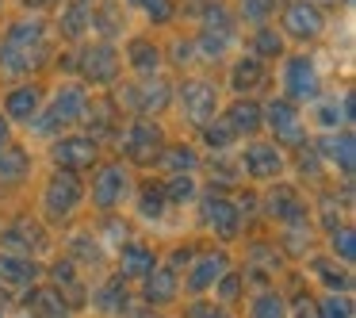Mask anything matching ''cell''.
I'll list each match as a JSON object with an SVG mask.
<instances>
[{
    "label": "cell",
    "instance_id": "1",
    "mask_svg": "<svg viewBox=\"0 0 356 318\" xmlns=\"http://www.w3.org/2000/svg\"><path fill=\"white\" fill-rule=\"evenodd\" d=\"M85 200V184L77 180V173L58 169L54 177L47 180V192H42V211H47L50 223H62L77 211V203Z\"/></svg>",
    "mask_w": 356,
    "mask_h": 318
},
{
    "label": "cell",
    "instance_id": "2",
    "mask_svg": "<svg viewBox=\"0 0 356 318\" xmlns=\"http://www.w3.org/2000/svg\"><path fill=\"white\" fill-rule=\"evenodd\" d=\"M85 104H88V96H85V88H81V85H62V88H58V96L50 100V108L39 116L35 131H39V134H54V131H62V127L77 123V119H85Z\"/></svg>",
    "mask_w": 356,
    "mask_h": 318
},
{
    "label": "cell",
    "instance_id": "3",
    "mask_svg": "<svg viewBox=\"0 0 356 318\" xmlns=\"http://www.w3.org/2000/svg\"><path fill=\"white\" fill-rule=\"evenodd\" d=\"M172 100V85L165 77H149L146 85H123L115 96L119 108H131L134 116H149V111H165Z\"/></svg>",
    "mask_w": 356,
    "mask_h": 318
},
{
    "label": "cell",
    "instance_id": "4",
    "mask_svg": "<svg viewBox=\"0 0 356 318\" xmlns=\"http://www.w3.org/2000/svg\"><path fill=\"white\" fill-rule=\"evenodd\" d=\"M165 150V134L154 119H134L123 134V154L138 165H154L157 154Z\"/></svg>",
    "mask_w": 356,
    "mask_h": 318
},
{
    "label": "cell",
    "instance_id": "5",
    "mask_svg": "<svg viewBox=\"0 0 356 318\" xmlns=\"http://www.w3.org/2000/svg\"><path fill=\"white\" fill-rule=\"evenodd\" d=\"M180 108H184V119L192 127H207L215 119V108H218V93L211 81H184L180 85Z\"/></svg>",
    "mask_w": 356,
    "mask_h": 318
},
{
    "label": "cell",
    "instance_id": "6",
    "mask_svg": "<svg viewBox=\"0 0 356 318\" xmlns=\"http://www.w3.org/2000/svg\"><path fill=\"white\" fill-rule=\"evenodd\" d=\"M261 119L272 127L276 142H287V146H307V131H302L299 108L291 100H272L268 108H261Z\"/></svg>",
    "mask_w": 356,
    "mask_h": 318
},
{
    "label": "cell",
    "instance_id": "7",
    "mask_svg": "<svg viewBox=\"0 0 356 318\" xmlns=\"http://www.w3.org/2000/svg\"><path fill=\"white\" fill-rule=\"evenodd\" d=\"M284 88H287L284 100H291V104L295 100L314 104L318 100V88H322L314 62H310V58H287V65H284Z\"/></svg>",
    "mask_w": 356,
    "mask_h": 318
},
{
    "label": "cell",
    "instance_id": "8",
    "mask_svg": "<svg viewBox=\"0 0 356 318\" xmlns=\"http://www.w3.org/2000/svg\"><path fill=\"white\" fill-rule=\"evenodd\" d=\"M96 138L92 134H70V138H58L54 150H50V157H54L58 169L65 173H77V169H88V165L96 161Z\"/></svg>",
    "mask_w": 356,
    "mask_h": 318
},
{
    "label": "cell",
    "instance_id": "9",
    "mask_svg": "<svg viewBox=\"0 0 356 318\" xmlns=\"http://www.w3.org/2000/svg\"><path fill=\"white\" fill-rule=\"evenodd\" d=\"M127 192H131V177H127L123 165H104V169L96 173V180H92V203L100 211H115L119 203L127 200Z\"/></svg>",
    "mask_w": 356,
    "mask_h": 318
},
{
    "label": "cell",
    "instance_id": "10",
    "mask_svg": "<svg viewBox=\"0 0 356 318\" xmlns=\"http://www.w3.org/2000/svg\"><path fill=\"white\" fill-rule=\"evenodd\" d=\"M81 73H85V81H92V85H111V81L119 77V50L111 47V42H96V47H88L85 54H81Z\"/></svg>",
    "mask_w": 356,
    "mask_h": 318
},
{
    "label": "cell",
    "instance_id": "11",
    "mask_svg": "<svg viewBox=\"0 0 356 318\" xmlns=\"http://www.w3.org/2000/svg\"><path fill=\"white\" fill-rule=\"evenodd\" d=\"M0 246L8 249V253H16V257H31L35 249L47 246V234H42V226L31 223V218H16L12 226L0 230Z\"/></svg>",
    "mask_w": 356,
    "mask_h": 318
},
{
    "label": "cell",
    "instance_id": "12",
    "mask_svg": "<svg viewBox=\"0 0 356 318\" xmlns=\"http://www.w3.org/2000/svg\"><path fill=\"white\" fill-rule=\"evenodd\" d=\"M226 272H230V257H226L222 249H211V253L195 257L192 272H188V292H192V295L207 292V287H215Z\"/></svg>",
    "mask_w": 356,
    "mask_h": 318
},
{
    "label": "cell",
    "instance_id": "13",
    "mask_svg": "<svg viewBox=\"0 0 356 318\" xmlns=\"http://www.w3.org/2000/svg\"><path fill=\"white\" fill-rule=\"evenodd\" d=\"M284 27H287V35L291 39H318L322 35V27H325V19H322V12L314 8V4H307V0H295V4H287V12H284Z\"/></svg>",
    "mask_w": 356,
    "mask_h": 318
},
{
    "label": "cell",
    "instance_id": "14",
    "mask_svg": "<svg viewBox=\"0 0 356 318\" xmlns=\"http://www.w3.org/2000/svg\"><path fill=\"white\" fill-rule=\"evenodd\" d=\"M241 165H245V173L253 180H272L284 169V157H280L276 142H253V146L245 150V157H241Z\"/></svg>",
    "mask_w": 356,
    "mask_h": 318
},
{
    "label": "cell",
    "instance_id": "15",
    "mask_svg": "<svg viewBox=\"0 0 356 318\" xmlns=\"http://www.w3.org/2000/svg\"><path fill=\"white\" fill-rule=\"evenodd\" d=\"M238 218H241V211L234 207L226 196L211 192L207 200H203V223H207L218 238H234V234H238Z\"/></svg>",
    "mask_w": 356,
    "mask_h": 318
},
{
    "label": "cell",
    "instance_id": "16",
    "mask_svg": "<svg viewBox=\"0 0 356 318\" xmlns=\"http://www.w3.org/2000/svg\"><path fill=\"white\" fill-rule=\"evenodd\" d=\"M157 269V257L146 241H127L119 249V280H146Z\"/></svg>",
    "mask_w": 356,
    "mask_h": 318
},
{
    "label": "cell",
    "instance_id": "17",
    "mask_svg": "<svg viewBox=\"0 0 356 318\" xmlns=\"http://www.w3.org/2000/svg\"><path fill=\"white\" fill-rule=\"evenodd\" d=\"M264 211H268L272 218H280L284 226L307 223V207H302L299 192H295V188H287V184L272 188V192H268V200H264Z\"/></svg>",
    "mask_w": 356,
    "mask_h": 318
},
{
    "label": "cell",
    "instance_id": "18",
    "mask_svg": "<svg viewBox=\"0 0 356 318\" xmlns=\"http://www.w3.org/2000/svg\"><path fill=\"white\" fill-rule=\"evenodd\" d=\"M353 134L348 131H330L322 138V150H318V157H322V161H330V165H337L341 173H345V177H353V165H356V154H353Z\"/></svg>",
    "mask_w": 356,
    "mask_h": 318
},
{
    "label": "cell",
    "instance_id": "19",
    "mask_svg": "<svg viewBox=\"0 0 356 318\" xmlns=\"http://www.w3.org/2000/svg\"><path fill=\"white\" fill-rule=\"evenodd\" d=\"M142 299L149 307H165V303L177 299V272L172 269H154L146 280H142Z\"/></svg>",
    "mask_w": 356,
    "mask_h": 318
},
{
    "label": "cell",
    "instance_id": "20",
    "mask_svg": "<svg viewBox=\"0 0 356 318\" xmlns=\"http://www.w3.org/2000/svg\"><path fill=\"white\" fill-rule=\"evenodd\" d=\"M39 104H42V88L39 85H19V88H12V93L4 96V111H8V119H24V123L35 119Z\"/></svg>",
    "mask_w": 356,
    "mask_h": 318
},
{
    "label": "cell",
    "instance_id": "21",
    "mask_svg": "<svg viewBox=\"0 0 356 318\" xmlns=\"http://www.w3.org/2000/svg\"><path fill=\"white\" fill-rule=\"evenodd\" d=\"M222 123L234 131V138H238V134H257V131H261V123H264V119H261V104H253V100H234Z\"/></svg>",
    "mask_w": 356,
    "mask_h": 318
},
{
    "label": "cell",
    "instance_id": "22",
    "mask_svg": "<svg viewBox=\"0 0 356 318\" xmlns=\"http://www.w3.org/2000/svg\"><path fill=\"white\" fill-rule=\"evenodd\" d=\"M127 62H131V70H138L142 77H157V70H161V50L149 39H131L127 42Z\"/></svg>",
    "mask_w": 356,
    "mask_h": 318
},
{
    "label": "cell",
    "instance_id": "23",
    "mask_svg": "<svg viewBox=\"0 0 356 318\" xmlns=\"http://www.w3.org/2000/svg\"><path fill=\"white\" fill-rule=\"evenodd\" d=\"M35 276H39V269H35L31 257L0 253V284H8V287H24V284H31Z\"/></svg>",
    "mask_w": 356,
    "mask_h": 318
},
{
    "label": "cell",
    "instance_id": "24",
    "mask_svg": "<svg viewBox=\"0 0 356 318\" xmlns=\"http://www.w3.org/2000/svg\"><path fill=\"white\" fill-rule=\"evenodd\" d=\"M42 39H47L42 19H19V24H12L8 35H4V42H8V47H19V50H47Z\"/></svg>",
    "mask_w": 356,
    "mask_h": 318
},
{
    "label": "cell",
    "instance_id": "25",
    "mask_svg": "<svg viewBox=\"0 0 356 318\" xmlns=\"http://www.w3.org/2000/svg\"><path fill=\"white\" fill-rule=\"evenodd\" d=\"M47 50H19V47H8V42H0V70L4 73H31L35 65L42 62Z\"/></svg>",
    "mask_w": 356,
    "mask_h": 318
},
{
    "label": "cell",
    "instance_id": "26",
    "mask_svg": "<svg viewBox=\"0 0 356 318\" xmlns=\"http://www.w3.org/2000/svg\"><path fill=\"white\" fill-rule=\"evenodd\" d=\"M50 276H54L58 292H62V303H70V307H81V303H85V287L77 284L73 261H58L54 269H50Z\"/></svg>",
    "mask_w": 356,
    "mask_h": 318
},
{
    "label": "cell",
    "instance_id": "27",
    "mask_svg": "<svg viewBox=\"0 0 356 318\" xmlns=\"http://www.w3.org/2000/svg\"><path fill=\"white\" fill-rule=\"evenodd\" d=\"M92 27V0H73L62 12V35L65 39H81Z\"/></svg>",
    "mask_w": 356,
    "mask_h": 318
},
{
    "label": "cell",
    "instance_id": "28",
    "mask_svg": "<svg viewBox=\"0 0 356 318\" xmlns=\"http://www.w3.org/2000/svg\"><path fill=\"white\" fill-rule=\"evenodd\" d=\"M92 303H96V310H104V315H119V310H127V284L123 280H108V284H100L96 287V295H92Z\"/></svg>",
    "mask_w": 356,
    "mask_h": 318
},
{
    "label": "cell",
    "instance_id": "29",
    "mask_svg": "<svg viewBox=\"0 0 356 318\" xmlns=\"http://www.w3.org/2000/svg\"><path fill=\"white\" fill-rule=\"evenodd\" d=\"M264 81V62L261 58H241L230 70V88L234 93H245V88H257Z\"/></svg>",
    "mask_w": 356,
    "mask_h": 318
},
{
    "label": "cell",
    "instance_id": "30",
    "mask_svg": "<svg viewBox=\"0 0 356 318\" xmlns=\"http://www.w3.org/2000/svg\"><path fill=\"white\" fill-rule=\"evenodd\" d=\"M157 165L169 169V177H177V173H192L195 165H200V157H195L192 146H165L161 154H157Z\"/></svg>",
    "mask_w": 356,
    "mask_h": 318
},
{
    "label": "cell",
    "instance_id": "31",
    "mask_svg": "<svg viewBox=\"0 0 356 318\" xmlns=\"http://www.w3.org/2000/svg\"><path fill=\"white\" fill-rule=\"evenodd\" d=\"M24 303H27V307H31L39 318H70V307L62 303V295H58V292H47V287L31 292Z\"/></svg>",
    "mask_w": 356,
    "mask_h": 318
},
{
    "label": "cell",
    "instance_id": "32",
    "mask_svg": "<svg viewBox=\"0 0 356 318\" xmlns=\"http://www.w3.org/2000/svg\"><path fill=\"white\" fill-rule=\"evenodd\" d=\"M27 169H31V157L24 154V150H16V146H4L0 150V180H24L27 177Z\"/></svg>",
    "mask_w": 356,
    "mask_h": 318
},
{
    "label": "cell",
    "instance_id": "33",
    "mask_svg": "<svg viewBox=\"0 0 356 318\" xmlns=\"http://www.w3.org/2000/svg\"><path fill=\"white\" fill-rule=\"evenodd\" d=\"M161 196L165 203H188L195 196V177L192 173H177V177L161 180Z\"/></svg>",
    "mask_w": 356,
    "mask_h": 318
},
{
    "label": "cell",
    "instance_id": "34",
    "mask_svg": "<svg viewBox=\"0 0 356 318\" xmlns=\"http://www.w3.org/2000/svg\"><path fill=\"white\" fill-rule=\"evenodd\" d=\"M310 269H314L318 280H322L325 287H333V292H345V287H348V272L341 269V264H333L330 257H314V261H310Z\"/></svg>",
    "mask_w": 356,
    "mask_h": 318
},
{
    "label": "cell",
    "instance_id": "35",
    "mask_svg": "<svg viewBox=\"0 0 356 318\" xmlns=\"http://www.w3.org/2000/svg\"><path fill=\"white\" fill-rule=\"evenodd\" d=\"M230 42H234V35H215V31H203L200 39H195V47L192 50H200V58H207V62H218V58L230 50Z\"/></svg>",
    "mask_w": 356,
    "mask_h": 318
},
{
    "label": "cell",
    "instance_id": "36",
    "mask_svg": "<svg viewBox=\"0 0 356 318\" xmlns=\"http://www.w3.org/2000/svg\"><path fill=\"white\" fill-rule=\"evenodd\" d=\"M85 116H88V127L96 123V131H100V134H111V131H115V104H111V100L85 104Z\"/></svg>",
    "mask_w": 356,
    "mask_h": 318
},
{
    "label": "cell",
    "instance_id": "37",
    "mask_svg": "<svg viewBox=\"0 0 356 318\" xmlns=\"http://www.w3.org/2000/svg\"><path fill=\"white\" fill-rule=\"evenodd\" d=\"M203 31H215V35H234V16L226 12V4L211 0L207 12H203Z\"/></svg>",
    "mask_w": 356,
    "mask_h": 318
},
{
    "label": "cell",
    "instance_id": "38",
    "mask_svg": "<svg viewBox=\"0 0 356 318\" xmlns=\"http://www.w3.org/2000/svg\"><path fill=\"white\" fill-rule=\"evenodd\" d=\"M253 58H280V50H284V39H280L276 27H257L253 35Z\"/></svg>",
    "mask_w": 356,
    "mask_h": 318
},
{
    "label": "cell",
    "instance_id": "39",
    "mask_svg": "<svg viewBox=\"0 0 356 318\" xmlns=\"http://www.w3.org/2000/svg\"><path fill=\"white\" fill-rule=\"evenodd\" d=\"M249 318H287V307H284V299H280L276 292H261V295L253 299Z\"/></svg>",
    "mask_w": 356,
    "mask_h": 318
},
{
    "label": "cell",
    "instance_id": "40",
    "mask_svg": "<svg viewBox=\"0 0 356 318\" xmlns=\"http://www.w3.org/2000/svg\"><path fill=\"white\" fill-rule=\"evenodd\" d=\"M165 196H161V184H146L142 188V196H138V211H142V218H161L165 215Z\"/></svg>",
    "mask_w": 356,
    "mask_h": 318
},
{
    "label": "cell",
    "instance_id": "41",
    "mask_svg": "<svg viewBox=\"0 0 356 318\" xmlns=\"http://www.w3.org/2000/svg\"><path fill=\"white\" fill-rule=\"evenodd\" d=\"M356 234H353V226H337V230H330V249H333V257H341V261H353L356 257Z\"/></svg>",
    "mask_w": 356,
    "mask_h": 318
},
{
    "label": "cell",
    "instance_id": "42",
    "mask_svg": "<svg viewBox=\"0 0 356 318\" xmlns=\"http://www.w3.org/2000/svg\"><path fill=\"white\" fill-rule=\"evenodd\" d=\"M314 315H318V318H353V303H348L345 295L330 292V295H325V299L314 307Z\"/></svg>",
    "mask_w": 356,
    "mask_h": 318
},
{
    "label": "cell",
    "instance_id": "43",
    "mask_svg": "<svg viewBox=\"0 0 356 318\" xmlns=\"http://www.w3.org/2000/svg\"><path fill=\"white\" fill-rule=\"evenodd\" d=\"M119 16H123V12H119V4H104V8H92V27H96L100 35H108V39H111V35L123 27V24H119Z\"/></svg>",
    "mask_w": 356,
    "mask_h": 318
},
{
    "label": "cell",
    "instance_id": "44",
    "mask_svg": "<svg viewBox=\"0 0 356 318\" xmlns=\"http://www.w3.org/2000/svg\"><path fill=\"white\" fill-rule=\"evenodd\" d=\"M314 119H318V127H325V131H337V123H345L337 100H314Z\"/></svg>",
    "mask_w": 356,
    "mask_h": 318
},
{
    "label": "cell",
    "instance_id": "45",
    "mask_svg": "<svg viewBox=\"0 0 356 318\" xmlns=\"http://www.w3.org/2000/svg\"><path fill=\"white\" fill-rule=\"evenodd\" d=\"M203 142H207L211 150H230V142H234V131L218 119V123H207L203 127Z\"/></svg>",
    "mask_w": 356,
    "mask_h": 318
},
{
    "label": "cell",
    "instance_id": "46",
    "mask_svg": "<svg viewBox=\"0 0 356 318\" xmlns=\"http://www.w3.org/2000/svg\"><path fill=\"white\" fill-rule=\"evenodd\" d=\"M272 8H276V0H241V16L249 19V24H268Z\"/></svg>",
    "mask_w": 356,
    "mask_h": 318
},
{
    "label": "cell",
    "instance_id": "47",
    "mask_svg": "<svg viewBox=\"0 0 356 318\" xmlns=\"http://www.w3.org/2000/svg\"><path fill=\"white\" fill-rule=\"evenodd\" d=\"M127 4L146 8V16L154 19V24H169V19H172V0H127Z\"/></svg>",
    "mask_w": 356,
    "mask_h": 318
},
{
    "label": "cell",
    "instance_id": "48",
    "mask_svg": "<svg viewBox=\"0 0 356 318\" xmlns=\"http://www.w3.org/2000/svg\"><path fill=\"white\" fill-rule=\"evenodd\" d=\"M238 292H241V272H226L222 284H218V299L234 303V299H238Z\"/></svg>",
    "mask_w": 356,
    "mask_h": 318
},
{
    "label": "cell",
    "instance_id": "49",
    "mask_svg": "<svg viewBox=\"0 0 356 318\" xmlns=\"http://www.w3.org/2000/svg\"><path fill=\"white\" fill-rule=\"evenodd\" d=\"M188 318H230V315H226L222 303H192Z\"/></svg>",
    "mask_w": 356,
    "mask_h": 318
},
{
    "label": "cell",
    "instance_id": "50",
    "mask_svg": "<svg viewBox=\"0 0 356 318\" xmlns=\"http://www.w3.org/2000/svg\"><path fill=\"white\" fill-rule=\"evenodd\" d=\"M88 241H92L88 234H81V238H73V253H81L88 264H96V261H100V246H88Z\"/></svg>",
    "mask_w": 356,
    "mask_h": 318
},
{
    "label": "cell",
    "instance_id": "51",
    "mask_svg": "<svg viewBox=\"0 0 356 318\" xmlns=\"http://www.w3.org/2000/svg\"><path fill=\"white\" fill-rule=\"evenodd\" d=\"M299 165H302V173H310V177H318V173H322V157H318V150H307V146H302V157H299Z\"/></svg>",
    "mask_w": 356,
    "mask_h": 318
},
{
    "label": "cell",
    "instance_id": "52",
    "mask_svg": "<svg viewBox=\"0 0 356 318\" xmlns=\"http://www.w3.org/2000/svg\"><path fill=\"white\" fill-rule=\"evenodd\" d=\"M353 111H356V96L345 93V96H341V119H345V127L353 123Z\"/></svg>",
    "mask_w": 356,
    "mask_h": 318
},
{
    "label": "cell",
    "instance_id": "53",
    "mask_svg": "<svg viewBox=\"0 0 356 318\" xmlns=\"http://www.w3.org/2000/svg\"><path fill=\"white\" fill-rule=\"evenodd\" d=\"M12 127H8V119H0V150H4V146H12Z\"/></svg>",
    "mask_w": 356,
    "mask_h": 318
},
{
    "label": "cell",
    "instance_id": "54",
    "mask_svg": "<svg viewBox=\"0 0 356 318\" xmlns=\"http://www.w3.org/2000/svg\"><path fill=\"white\" fill-rule=\"evenodd\" d=\"M291 318H318V315H314V307H307V303H302V307H299V310H295V315H291Z\"/></svg>",
    "mask_w": 356,
    "mask_h": 318
},
{
    "label": "cell",
    "instance_id": "55",
    "mask_svg": "<svg viewBox=\"0 0 356 318\" xmlns=\"http://www.w3.org/2000/svg\"><path fill=\"white\" fill-rule=\"evenodd\" d=\"M180 261H192V249H177V253H172V264H180Z\"/></svg>",
    "mask_w": 356,
    "mask_h": 318
},
{
    "label": "cell",
    "instance_id": "56",
    "mask_svg": "<svg viewBox=\"0 0 356 318\" xmlns=\"http://www.w3.org/2000/svg\"><path fill=\"white\" fill-rule=\"evenodd\" d=\"M307 4H314V8H318V4H348V0H307Z\"/></svg>",
    "mask_w": 356,
    "mask_h": 318
},
{
    "label": "cell",
    "instance_id": "57",
    "mask_svg": "<svg viewBox=\"0 0 356 318\" xmlns=\"http://www.w3.org/2000/svg\"><path fill=\"white\" fill-rule=\"evenodd\" d=\"M131 318H154V310H134Z\"/></svg>",
    "mask_w": 356,
    "mask_h": 318
},
{
    "label": "cell",
    "instance_id": "58",
    "mask_svg": "<svg viewBox=\"0 0 356 318\" xmlns=\"http://www.w3.org/2000/svg\"><path fill=\"white\" fill-rule=\"evenodd\" d=\"M24 4H27V8H31V4H47V0H24Z\"/></svg>",
    "mask_w": 356,
    "mask_h": 318
}]
</instances>
